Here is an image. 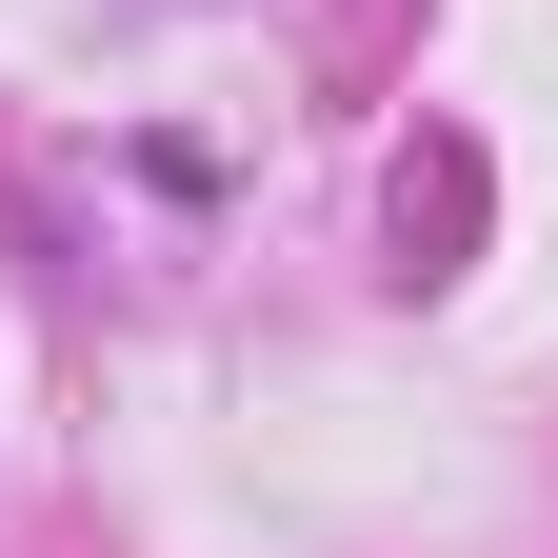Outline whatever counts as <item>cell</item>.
<instances>
[]
</instances>
